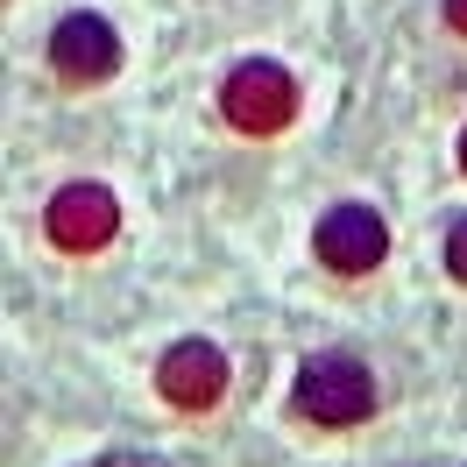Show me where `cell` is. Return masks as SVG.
I'll return each mask as SVG.
<instances>
[{
  "mask_svg": "<svg viewBox=\"0 0 467 467\" xmlns=\"http://www.w3.org/2000/svg\"><path fill=\"white\" fill-rule=\"evenodd\" d=\"M297 410L312 425H361L376 410V376L354 354H312L297 368Z\"/></svg>",
  "mask_w": 467,
  "mask_h": 467,
  "instance_id": "obj_1",
  "label": "cell"
},
{
  "mask_svg": "<svg viewBox=\"0 0 467 467\" xmlns=\"http://www.w3.org/2000/svg\"><path fill=\"white\" fill-rule=\"evenodd\" d=\"M220 114L241 128V135H276V128H291L297 120V78L284 64H234L227 71V92H220Z\"/></svg>",
  "mask_w": 467,
  "mask_h": 467,
  "instance_id": "obj_2",
  "label": "cell"
},
{
  "mask_svg": "<svg viewBox=\"0 0 467 467\" xmlns=\"http://www.w3.org/2000/svg\"><path fill=\"white\" fill-rule=\"evenodd\" d=\"M114 234H120V205H114L107 184H64L57 199H50V241H57L64 255H92Z\"/></svg>",
  "mask_w": 467,
  "mask_h": 467,
  "instance_id": "obj_3",
  "label": "cell"
},
{
  "mask_svg": "<svg viewBox=\"0 0 467 467\" xmlns=\"http://www.w3.org/2000/svg\"><path fill=\"white\" fill-rule=\"evenodd\" d=\"M156 389H163L177 410H213L227 397V354L213 348V340H177V348L156 361Z\"/></svg>",
  "mask_w": 467,
  "mask_h": 467,
  "instance_id": "obj_4",
  "label": "cell"
},
{
  "mask_svg": "<svg viewBox=\"0 0 467 467\" xmlns=\"http://www.w3.org/2000/svg\"><path fill=\"white\" fill-rule=\"evenodd\" d=\"M50 64H57V78H71V86H99V78L120 71V36L99 15H64L57 36H50Z\"/></svg>",
  "mask_w": 467,
  "mask_h": 467,
  "instance_id": "obj_5",
  "label": "cell"
},
{
  "mask_svg": "<svg viewBox=\"0 0 467 467\" xmlns=\"http://www.w3.org/2000/svg\"><path fill=\"white\" fill-rule=\"evenodd\" d=\"M389 255V234H382V213L368 205H333L319 220V263L340 269V276H361Z\"/></svg>",
  "mask_w": 467,
  "mask_h": 467,
  "instance_id": "obj_6",
  "label": "cell"
},
{
  "mask_svg": "<svg viewBox=\"0 0 467 467\" xmlns=\"http://www.w3.org/2000/svg\"><path fill=\"white\" fill-rule=\"evenodd\" d=\"M446 269H453V276L467 284V220H461L453 234H446Z\"/></svg>",
  "mask_w": 467,
  "mask_h": 467,
  "instance_id": "obj_7",
  "label": "cell"
},
{
  "mask_svg": "<svg viewBox=\"0 0 467 467\" xmlns=\"http://www.w3.org/2000/svg\"><path fill=\"white\" fill-rule=\"evenodd\" d=\"M92 467H171V461H156V453H107V461H92Z\"/></svg>",
  "mask_w": 467,
  "mask_h": 467,
  "instance_id": "obj_8",
  "label": "cell"
},
{
  "mask_svg": "<svg viewBox=\"0 0 467 467\" xmlns=\"http://www.w3.org/2000/svg\"><path fill=\"white\" fill-rule=\"evenodd\" d=\"M446 22H453V29L467 36V0H446Z\"/></svg>",
  "mask_w": 467,
  "mask_h": 467,
  "instance_id": "obj_9",
  "label": "cell"
},
{
  "mask_svg": "<svg viewBox=\"0 0 467 467\" xmlns=\"http://www.w3.org/2000/svg\"><path fill=\"white\" fill-rule=\"evenodd\" d=\"M461 171H467V135H461Z\"/></svg>",
  "mask_w": 467,
  "mask_h": 467,
  "instance_id": "obj_10",
  "label": "cell"
}]
</instances>
